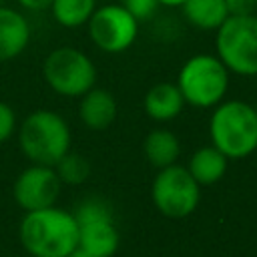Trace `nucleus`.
I'll return each instance as SVG.
<instances>
[{
  "mask_svg": "<svg viewBox=\"0 0 257 257\" xmlns=\"http://www.w3.org/2000/svg\"><path fill=\"white\" fill-rule=\"evenodd\" d=\"M20 8L28 10V12H40V10H48L52 0H16Z\"/></svg>",
  "mask_w": 257,
  "mask_h": 257,
  "instance_id": "21",
  "label": "nucleus"
},
{
  "mask_svg": "<svg viewBox=\"0 0 257 257\" xmlns=\"http://www.w3.org/2000/svg\"><path fill=\"white\" fill-rule=\"evenodd\" d=\"M215 54L231 74L257 76V16H229L215 30Z\"/></svg>",
  "mask_w": 257,
  "mask_h": 257,
  "instance_id": "6",
  "label": "nucleus"
},
{
  "mask_svg": "<svg viewBox=\"0 0 257 257\" xmlns=\"http://www.w3.org/2000/svg\"><path fill=\"white\" fill-rule=\"evenodd\" d=\"M18 237L32 257H68L78 247V223L74 213L52 205L24 213Z\"/></svg>",
  "mask_w": 257,
  "mask_h": 257,
  "instance_id": "1",
  "label": "nucleus"
},
{
  "mask_svg": "<svg viewBox=\"0 0 257 257\" xmlns=\"http://www.w3.org/2000/svg\"><path fill=\"white\" fill-rule=\"evenodd\" d=\"M48 10L56 24L64 28H80L86 26L96 10V0H52Z\"/></svg>",
  "mask_w": 257,
  "mask_h": 257,
  "instance_id": "17",
  "label": "nucleus"
},
{
  "mask_svg": "<svg viewBox=\"0 0 257 257\" xmlns=\"http://www.w3.org/2000/svg\"><path fill=\"white\" fill-rule=\"evenodd\" d=\"M143 108L151 120L169 122L183 112L185 98L175 82H157L147 90L143 98Z\"/></svg>",
  "mask_w": 257,
  "mask_h": 257,
  "instance_id": "13",
  "label": "nucleus"
},
{
  "mask_svg": "<svg viewBox=\"0 0 257 257\" xmlns=\"http://www.w3.org/2000/svg\"><path fill=\"white\" fill-rule=\"evenodd\" d=\"M118 114L116 98L106 88H90L78 102V118L90 131H106Z\"/></svg>",
  "mask_w": 257,
  "mask_h": 257,
  "instance_id": "10",
  "label": "nucleus"
},
{
  "mask_svg": "<svg viewBox=\"0 0 257 257\" xmlns=\"http://www.w3.org/2000/svg\"><path fill=\"white\" fill-rule=\"evenodd\" d=\"M0 6H4V0H0Z\"/></svg>",
  "mask_w": 257,
  "mask_h": 257,
  "instance_id": "25",
  "label": "nucleus"
},
{
  "mask_svg": "<svg viewBox=\"0 0 257 257\" xmlns=\"http://www.w3.org/2000/svg\"><path fill=\"white\" fill-rule=\"evenodd\" d=\"M143 153H145V159L155 169H165L179 161L181 143L173 131L153 128L143 141Z\"/></svg>",
  "mask_w": 257,
  "mask_h": 257,
  "instance_id": "15",
  "label": "nucleus"
},
{
  "mask_svg": "<svg viewBox=\"0 0 257 257\" xmlns=\"http://www.w3.org/2000/svg\"><path fill=\"white\" fill-rule=\"evenodd\" d=\"M253 14H255V16H257V0H255V12H253Z\"/></svg>",
  "mask_w": 257,
  "mask_h": 257,
  "instance_id": "24",
  "label": "nucleus"
},
{
  "mask_svg": "<svg viewBox=\"0 0 257 257\" xmlns=\"http://www.w3.org/2000/svg\"><path fill=\"white\" fill-rule=\"evenodd\" d=\"M209 139L229 161H239L257 151V112L245 100L219 102L209 118Z\"/></svg>",
  "mask_w": 257,
  "mask_h": 257,
  "instance_id": "3",
  "label": "nucleus"
},
{
  "mask_svg": "<svg viewBox=\"0 0 257 257\" xmlns=\"http://www.w3.org/2000/svg\"><path fill=\"white\" fill-rule=\"evenodd\" d=\"M18 128V120H16V112L10 104L0 100V145H4Z\"/></svg>",
  "mask_w": 257,
  "mask_h": 257,
  "instance_id": "20",
  "label": "nucleus"
},
{
  "mask_svg": "<svg viewBox=\"0 0 257 257\" xmlns=\"http://www.w3.org/2000/svg\"><path fill=\"white\" fill-rule=\"evenodd\" d=\"M151 197L161 215L169 219H185L199 207L201 185L191 177L187 167L175 163L159 169L153 179Z\"/></svg>",
  "mask_w": 257,
  "mask_h": 257,
  "instance_id": "7",
  "label": "nucleus"
},
{
  "mask_svg": "<svg viewBox=\"0 0 257 257\" xmlns=\"http://www.w3.org/2000/svg\"><path fill=\"white\" fill-rule=\"evenodd\" d=\"M120 235L114 217L78 223V247L94 257H112L118 249Z\"/></svg>",
  "mask_w": 257,
  "mask_h": 257,
  "instance_id": "12",
  "label": "nucleus"
},
{
  "mask_svg": "<svg viewBox=\"0 0 257 257\" xmlns=\"http://www.w3.org/2000/svg\"><path fill=\"white\" fill-rule=\"evenodd\" d=\"M42 76L50 90L64 98H80L96 86V66L92 58L74 46L50 50L42 62Z\"/></svg>",
  "mask_w": 257,
  "mask_h": 257,
  "instance_id": "5",
  "label": "nucleus"
},
{
  "mask_svg": "<svg viewBox=\"0 0 257 257\" xmlns=\"http://www.w3.org/2000/svg\"><path fill=\"white\" fill-rule=\"evenodd\" d=\"M161 6H167V8H181L185 4V0H159Z\"/></svg>",
  "mask_w": 257,
  "mask_h": 257,
  "instance_id": "22",
  "label": "nucleus"
},
{
  "mask_svg": "<svg viewBox=\"0 0 257 257\" xmlns=\"http://www.w3.org/2000/svg\"><path fill=\"white\" fill-rule=\"evenodd\" d=\"M86 26L92 44L106 54L128 50L139 34V22L120 4L96 6Z\"/></svg>",
  "mask_w": 257,
  "mask_h": 257,
  "instance_id": "8",
  "label": "nucleus"
},
{
  "mask_svg": "<svg viewBox=\"0 0 257 257\" xmlns=\"http://www.w3.org/2000/svg\"><path fill=\"white\" fill-rule=\"evenodd\" d=\"M227 165L229 159L213 145H205L199 147L187 165V171L191 173V177L201 185V187H209L215 185L217 181H221L227 173Z\"/></svg>",
  "mask_w": 257,
  "mask_h": 257,
  "instance_id": "14",
  "label": "nucleus"
},
{
  "mask_svg": "<svg viewBox=\"0 0 257 257\" xmlns=\"http://www.w3.org/2000/svg\"><path fill=\"white\" fill-rule=\"evenodd\" d=\"M231 72L217 58V54H193L183 62L177 74V86L185 98V104L195 108H215L225 100L229 90Z\"/></svg>",
  "mask_w": 257,
  "mask_h": 257,
  "instance_id": "4",
  "label": "nucleus"
},
{
  "mask_svg": "<svg viewBox=\"0 0 257 257\" xmlns=\"http://www.w3.org/2000/svg\"><path fill=\"white\" fill-rule=\"evenodd\" d=\"M62 183L54 171V167H44V165H30L14 181L12 195L16 205L28 213V211H38L56 205L60 197Z\"/></svg>",
  "mask_w": 257,
  "mask_h": 257,
  "instance_id": "9",
  "label": "nucleus"
},
{
  "mask_svg": "<svg viewBox=\"0 0 257 257\" xmlns=\"http://www.w3.org/2000/svg\"><path fill=\"white\" fill-rule=\"evenodd\" d=\"M68 257H94V255H90V253H86L84 249H80V247H76Z\"/></svg>",
  "mask_w": 257,
  "mask_h": 257,
  "instance_id": "23",
  "label": "nucleus"
},
{
  "mask_svg": "<svg viewBox=\"0 0 257 257\" xmlns=\"http://www.w3.org/2000/svg\"><path fill=\"white\" fill-rule=\"evenodd\" d=\"M54 171L62 185H82L90 175V163L80 153L68 151L56 165Z\"/></svg>",
  "mask_w": 257,
  "mask_h": 257,
  "instance_id": "18",
  "label": "nucleus"
},
{
  "mask_svg": "<svg viewBox=\"0 0 257 257\" xmlns=\"http://www.w3.org/2000/svg\"><path fill=\"white\" fill-rule=\"evenodd\" d=\"M181 10L191 26L207 32H215L231 16L225 0H185Z\"/></svg>",
  "mask_w": 257,
  "mask_h": 257,
  "instance_id": "16",
  "label": "nucleus"
},
{
  "mask_svg": "<svg viewBox=\"0 0 257 257\" xmlns=\"http://www.w3.org/2000/svg\"><path fill=\"white\" fill-rule=\"evenodd\" d=\"M255 112H257V106H255Z\"/></svg>",
  "mask_w": 257,
  "mask_h": 257,
  "instance_id": "26",
  "label": "nucleus"
},
{
  "mask_svg": "<svg viewBox=\"0 0 257 257\" xmlns=\"http://www.w3.org/2000/svg\"><path fill=\"white\" fill-rule=\"evenodd\" d=\"M118 4H120L139 24L145 22V20H151V18L157 14V10L161 8L159 0H120Z\"/></svg>",
  "mask_w": 257,
  "mask_h": 257,
  "instance_id": "19",
  "label": "nucleus"
},
{
  "mask_svg": "<svg viewBox=\"0 0 257 257\" xmlns=\"http://www.w3.org/2000/svg\"><path fill=\"white\" fill-rule=\"evenodd\" d=\"M30 42L26 16L10 6H0V62L20 56Z\"/></svg>",
  "mask_w": 257,
  "mask_h": 257,
  "instance_id": "11",
  "label": "nucleus"
},
{
  "mask_svg": "<svg viewBox=\"0 0 257 257\" xmlns=\"http://www.w3.org/2000/svg\"><path fill=\"white\" fill-rule=\"evenodd\" d=\"M16 133L18 147L30 165L54 167L72 145V133L66 118L50 108H38L26 114Z\"/></svg>",
  "mask_w": 257,
  "mask_h": 257,
  "instance_id": "2",
  "label": "nucleus"
}]
</instances>
